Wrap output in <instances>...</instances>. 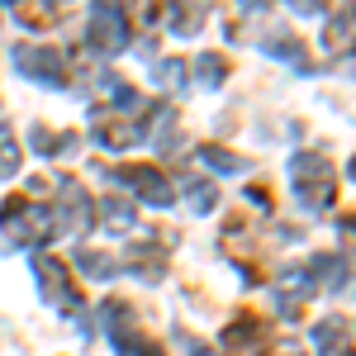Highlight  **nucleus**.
<instances>
[{
  "instance_id": "nucleus-18",
  "label": "nucleus",
  "mask_w": 356,
  "mask_h": 356,
  "mask_svg": "<svg viewBox=\"0 0 356 356\" xmlns=\"http://www.w3.org/2000/svg\"><path fill=\"white\" fill-rule=\"evenodd\" d=\"M200 162L219 166V171H238V157H233V152H223V147H200Z\"/></svg>"
},
{
  "instance_id": "nucleus-7",
  "label": "nucleus",
  "mask_w": 356,
  "mask_h": 356,
  "mask_svg": "<svg viewBox=\"0 0 356 356\" xmlns=\"http://www.w3.org/2000/svg\"><path fill=\"white\" fill-rule=\"evenodd\" d=\"M124 266H129L134 275H143V280H157L166 261H162V252H157V247H129V257H124Z\"/></svg>"
},
{
  "instance_id": "nucleus-21",
  "label": "nucleus",
  "mask_w": 356,
  "mask_h": 356,
  "mask_svg": "<svg viewBox=\"0 0 356 356\" xmlns=\"http://www.w3.org/2000/svg\"><path fill=\"white\" fill-rule=\"evenodd\" d=\"M275 356H309V352H304L300 342H280V347H275Z\"/></svg>"
},
{
  "instance_id": "nucleus-24",
  "label": "nucleus",
  "mask_w": 356,
  "mask_h": 356,
  "mask_svg": "<svg viewBox=\"0 0 356 356\" xmlns=\"http://www.w3.org/2000/svg\"><path fill=\"white\" fill-rule=\"evenodd\" d=\"M247 5H266V0H247Z\"/></svg>"
},
{
  "instance_id": "nucleus-22",
  "label": "nucleus",
  "mask_w": 356,
  "mask_h": 356,
  "mask_svg": "<svg viewBox=\"0 0 356 356\" xmlns=\"http://www.w3.org/2000/svg\"><path fill=\"white\" fill-rule=\"evenodd\" d=\"M342 233H347V247L356 252V219H347V223H342Z\"/></svg>"
},
{
  "instance_id": "nucleus-9",
  "label": "nucleus",
  "mask_w": 356,
  "mask_h": 356,
  "mask_svg": "<svg viewBox=\"0 0 356 356\" xmlns=\"http://www.w3.org/2000/svg\"><path fill=\"white\" fill-rule=\"evenodd\" d=\"M342 337H347V323H342V318H323V323L314 328V352L332 356L337 347H342Z\"/></svg>"
},
{
  "instance_id": "nucleus-4",
  "label": "nucleus",
  "mask_w": 356,
  "mask_h": 356,
  "mask_svg": "<svg viewBox=\"0 0 356 356\" xmlns=\"http://www.w3.org/2000/svg\"><path fill=\"white\" fill-rule=\"evenodd\" d=\"M119 181H124L134 195H143L147 204H171V186H166V176L157 171V166H124Z\"/></svg>"
},
{
  "instance_id": "nucleus-10",
  "label": "nucleus",
  "mask_w": 356,
  "mask_h": 356,
  "mask_svg": "<svg viewBox=\"0 0 356 356\" xmlns=\"http://www.w3.org/2000/svg\"><path fill=\"white\" fill-rule=\"evenodd\" d=\"M90 48H100V53L124 48V24H114V19H95V24H90Z\"/></svg>"
},
{
  "instance_id": "nucleus-2",
  "label": "nucleus",
  "mask_w": 356,
  "mask_h": 356,
  "mask_svg": "<svg viewBox=\"0 0 356 356\" xmlns=\"http://www.w3.org/2000/svg\"><path fill=\"white\" fill-rule=\"evenodd\" d=\"M290 176H295V191H300L304 204H314V209H323V204H332V171L323 157H314V152H300L295 162H290Z\"/></svg>"
},
{
  "instance_id": "nucleus-6",
  "label": "nucleus",
  "mask_w": 356,
  "mask_h": 356,
  "mask_svg": "<svg viewBox=\"0 0 356 356\" xmlns=\"http://www.w3.org/2000/svg\"><path fill=\"white\" fill-rule=\"evenodd\" d=\"M90 214H95L90 195H86L76 181H62V186H57V219L67 223V228H90Z\"/></svg>"
},
{
  "instance_id": "nucleus-17",
  "label": "nucleus",
  "mask_w": 356,
  "mask_h": 356,
  "mask_svg": "<svg viewBox=\"0 0 356 356\" xmlns=\"http://www.w3.org/2000/svg\"><path fill=\"white\" fill-rule=\"evenodd\" d=\"M314 275L323 280V285H342V257H314Z\"/></svg>"
},
{
  "instance_id": "nucleus-14",
  "label": "nucleus",
  "mask_w": 356,
  "mask_h": 356,
  "mask_svg": "<svg viewBox=\"0 0 356 356\" xmlns=\"http://www.w3.org/2000/svg\"><path fill=\"white\" fill-rule=\"evenodd\" d=\"M19 171V143L10 129H0V176H15Z\"/></svg>"
},
{
  "instance_id": "nucleus-15",
  "label": "nucleus",
  "mask_w": 356,
  "mask_h": 356,
  "mask_svg": "<svg viewBox=\"0 0 356 356\" xmlns=\"http://www.w3.org/2000/svg\"><path fill=\"white\" fill-rule=\"evenodd\" d=\"M33 147H38V152H67V147H72V138L53 134V129H43V124H38V129H33Z\"/></svg>"
},
{
  "instance_id": "nucleus-11",
  "label": "nucleus",
  "mask_w": 356,
  "mask_h": 356,
  "mask_svg": "<svg viewBox=\"0 0 356 356\" xmlns=\"http://www.w3.org/2000/svg\"><path fill=\"white\" fill-rule=\"evenodd\" d=\"M76 266H81L86 275H95V280H110L119 266L110 261V252H76Z\"/></svg>"
},
{
  "instance_id": "nucleus-1",
  "label": "nucleus",
  "mask_w": 356,
  "mask_h": 356,
  "mask_svg": "<svg viewBox=\"0 0 356 356\" xmlns=\"http://www.w3.org/2000/svg\"><path fill=\"white\" fill-rule=\"evenodd\" d=\"M53 214L43 209V204H33L29 195H15V200H5V209H0V228H5V238L19 247H33L43 243V238H53Z\"/></svg>"
},
{
  "instance_id": "nucleus-23",
  "label": "nucleus",
  "mask_w": 356,
  "mask_h": 356,
  "mask_svg": "<svg viewBox=\"0 0 356 356\" xmlns=\"http://www.w3.org/2000/svg\"><path fill=\"white\" fill-rule=\"evenodd\" d=\"M195 356H214V352H209V347H195Z\"/></svg>"
},
{
  "instance_id": "nucleus-13",
  "label": "nucleus",
  "mask_w": 356,
  "mask_h": 356,
  "mask_svg": "<svg viewBox=\"0 0 356 356\" xmlns=\"http://www.w3.org/2000/svg\"><path fill=\"white\" fill-rule=\"evenodd\" d=\"M166 15H171L176 33H195V29H200V10L186 5V0H171V5H166Z\"/></svg>"
},
{
  "instance_id": "nucleus-3",
  "label": "nucleus",
  "mask_w": 356,
  "mask_h": 356,
  "mask_svg": "<svg viewBox=\"0 0 356 356\" xmlns=\"http://www.w3.org/2000/svg\"><path fill=\"white\" fill-rule=\"evenodd\" d=\"M33 271H38V280H43V290H48V300L57 304V309H76L81 304V295H76V285H72V275H67V266L57 261V257H38L33 261Z\"/></svg>"
},
{
  "instance_id": "nucleus-5",
  "label": "nucleus",
  "mask_w": 356,
  "mask_h": 356,
  "mask_svg": "<svg viewBox=\"0 0 356 356\" xmlns=\"http://www.w3.org/2000/svg\"><path fill=\"white\" fill-rule=\"evenodd\" d=\"M15 62L24 67L29 76H38V81H53V86L67 81V72H62V57H57L53 48H33V43H19V48H15Z\"/></svg>"
},
{
  "instance_id": "nucleus-12",
  "label": "nucleus",
  "mask_w": 356,
  "mask_h": 356,
  "mask_svg": "<svg viewBox=\"0 0 356 356\" xmlns=\"http://www.w3.org/2000/svg\"><path fill=\"white\" fill-rule=\"evenodd\" d=\"M100 209H105V223H110L114 233H124V228L134 223V204H129V200H119V195H110Z\"/></svg>"
},
{
  "instance_id": "nucleus-25",
  "label": "nucleus",
  "mask_w": 356,
  "mask_h": 356,
  "mask_svg": "<svg viewBox=\"0 0 356 356\" xmlns=\"http://www.w3.org/2000/svg\"><path fill=\"white\" fill-rule=\"evenodd\" d=\"M352 171H356V162H352Z\"/></svg>"
},
{
  "instance_id": "nucleus-20",
  "label": "nucleus",
  "mask_w": 356,
  "mask_h": 356,
  "mask_svg": "<svg viewBox=\"0 0 356 356\" xmlns=\"http://www.w3.org/2000/svg\"><path fill=\"white\" fill-rule=\"evenodd\" d=\"M157 81L176 86V81H181V62H162V67H157Z\"/></svg>"
},
{
  "instance_id": "nucleus-19",
  "label": "nucleus",
  "mask_w": 356,
  "mask_h": 356,
  "mask_svg": "<svg viewBox=\"0 0 356 356\" xmlns=\"http://www.w3.org/2000/svg\"><path fill=\"white\" fill-rule=\"evenodd\" d=\"M214 200H219V195H214V186H195V191H191V204H195V209H214Z\"/></svg>"
},
{
  "instance_id": "nucleus-8",
  "label": "nucleus",
  "mask_w": 356,
  "mask_h": 356,
  "mask_svg": "<svg viewBox=\"0 0 356 356\" xmlns=\"http://www.w3.org/2000/svg\"><path fill=\"white\" fill-rule=\"evenodd\" d=\"M261 337H266V332H261V318H252V314H247L243 323H233V328H228V352L247 356L257 342H261Z\"/></svg>"
},
{
  "instance_id": "nucleus-16",
  "label": "nucleus",
  "mask_w": 356,
  "mask_h": 356,
  "mask_svg": "<svg viewBox=\"0 0 356 356\" xmlns=\"http://www.w3.org/2000/svg\"><path fill=\"white\" fill-rule=\"evenodd\" d=\"M195 76H200V86H219L223 81V57L219 53L200 57V62H195Z\"/></svg>"
}]
</instances>
